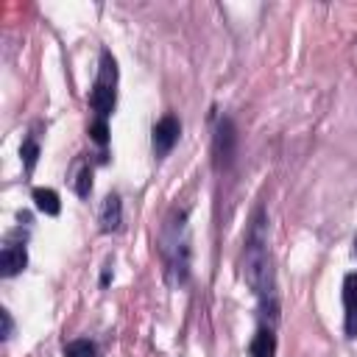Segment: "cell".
<instances>
[{"instance_id": "cell-1", "label": "cell", "mask_w": 357, "mask_h": 357, "mask_svg": "<svg viewBox=\"0 0 357 357\" xmlns=\"http://www.w3.org/2000/svg\"><path fill=\"white\" fill-rule=\"evenodd\" d=\"M243 279L248 282V287L259 296L262 310L271 315H276V301H273V273H271V257H268V240H265V218L262 209L257 212L248 237H245V248H243Z\"/></svg>"}, {"instance_id": "cell-2", "label": "cell", "mask_w": 357, "mask_h": 357, "mask_svg": "<svg viewBox=\"0 0 357 357\" xmlns=\"http://www.w3.org/2000/svg\"><path fill=\"white\" fill-rule=\"evenodd\" d=\"M114 84H117V64H114V56L109 50L100 53V73H98V81L92 86V95H89V103L92 109L106 120L114 109Z\"/></svg>"}, {"instance_id": "cell-3", "label": "cell", "mask_w": 357, "mask_h": 357, "mask_svg": "<svg viewBox=\"0 0 357 357\" xmlns=\"http://www.w3.org/2000/svg\"><path fill=\"white\" fill-rule=\"evenodd\" d=\"M178 134H181L178 120H176L173 114H165V117L153 126V137H151L153 153H156V156H167V153L173 151V145L178 142Z\"/></svg>"}, {"instance_id": "cell-4", "label": "cell", "mask_w": 357, "mask_h": 357, "mask_svg": "<svg viewBox=\"0 0 357 357\" xmlns=\"http://www.w3.org/2000/svg\"><path fill=\"white\" fill-rule=\"evenodd\" d=\"M234 145H237L234 123H231L229 117H223V120L218 123V131H215V156H218V165H229V162H231Z\"/></svg>"}, {"instance_id": "cell-5", "label": "cell", "mask_w": 357, "mask_h": 357, "mask_svg": "<svg viewBox=\"0 0 357 357\" xmlns=\"http://www.w3.org/2000/svg\"><path fill=\"white\" fill-rule=\"evenodd\" d=\"M343 310H346V318H343L346 335L357 337V273H349L343 279Z\"/></svg>"}, {"instance_id": "cell-6", "label": "cell", "mask_w": 357, "mask_h": 357, "mask_svg": "<svg viewBox=\"0 0 357 357\" xmlns=\"http://www.w3.org/2000/svg\"><path fill=\"white\" fill-rule=\"evenodd\" d=\"M25 265H28V251H25V245H20V243L3 245V251H0V273H3L6 279H11V276H17L20 271H25Z\"/></svg>"}, {"instance_id": "cell-7", "label": "cell", "mask_w": 357, "mask_h": 357, "mask_svg": "<svg viewBox=\"0 0 357 357\" xmlns=\"http://www.w3.org/2000/svg\"><path fill=\"white\" fill-rule=\"evenodd\" d=\"M123 223V204L120 195H106L103 206H100V231H117Z\"/></svg>"}, {"instance_id": "cell-8", "label": "cell", "mask_w": 357, "mask_h": 357, "mask_svg": "<svg viewBox=\"0 0 357 357\" xmlns=\"http://www.w3.org/2000/svg\"><path fill=\"white\" fill-rule=\"evenodd\" d=\"M276 354V337H273V329L271 326H262L254 340H251V349H248V357H273Z\"/></svg>"}, {"instance_id": "cell-9", "label": "cell", "mask_w": 357, "mask_h": 357, "mask_svg": "<svg viewBox=\"0 0 357 357\" xmlns=\"http://www.w3.org/2000/svg\"><path fill=\"white\" fill-rule=\"evenodd\" d=\"M33 204L45 215H59L61 212V201H59L56 190H50V187H36L33 190Z\"/></svg>"}, {"instance_id": "cell-10", "label": "cell", "mask_w": 357, "mask_h": 357, "mask_svg": "<svg viewBox=\"0 0 357 357\" xmlns=\"http://www.w3.org/2000/svg\"><path fill=\"white\" fill-rule=\"evenodd\" d=\"M64 357H98L92 340H70L64 346Z\"/></svg>"}, {"instance_id": "cell-11", "label": "cell", "mask_w": 357, "mask_h": 357, "mask_svg": "<svg viewBox=\"0 0 357 357\" xmlns=\"http://www.w3.org/2000/svg\"><path fill=\"white\" fill-rule=\"evenodd\" d=\"M20 156H22L25 170H28V173H33L36 159H39V142H36V139H25V142H22V148H20Z\"/></svg>"}, {"instance_id": "cell-12", "label": "cell", "mask_w": 357, "mask_h": 357, "mask_svg": "<svg viewBox=\"0 0 357 357\" xmlns=\"http://www.w3.org/2000/svg\"><path fill=\"white\" fill-rule=\"evenodd\" d=\"M89 190H92V170H89V165H84V167L78 170V178H75V192H78L81 198H86Z\"/></svg>"}, {"instance_id": "cell-13", "label": "cell", "mask_w": 357, "mask_h": 357, "mask_svg": "<svg viewBox=\"0 0 357 357\" xmlns=\"http://www.w3.org/2000/svg\"><path fill=\"white\" fill-rule=\"evenodd\" d=\"M89 137H92L98 145H106V142H109V126H106L103 117H98V120L89 126Z\"/></svg>"}, {"instance_id": "cell-14", "label": "cell", "mask_w": 357, "mask_h": 357, "mask_svg": "<svg viewBox=\"0 0 357 357\" xmlns=\"http://www.w3.org/2000/svg\"><path fill=\"white\" fill-rule=\"evenodd\" d=\"M0 318H3V332H0V337L6 340V337L11 335V315H8V310H0Z\"/></svg>"}, {"instance_id": "cell-15", "label": "cell", "mask_w": 357, "mask_h": 357, "mask_svg": "<svg viewBox=\"0 0 357 357\" xmlns=\"http://www.w3.org/2000/svg\"><path fill=\"white\" fill-rule=\"evenodd\" d=\"M354 257H357V237H354Z\"/></svg>"}]
</instances>
